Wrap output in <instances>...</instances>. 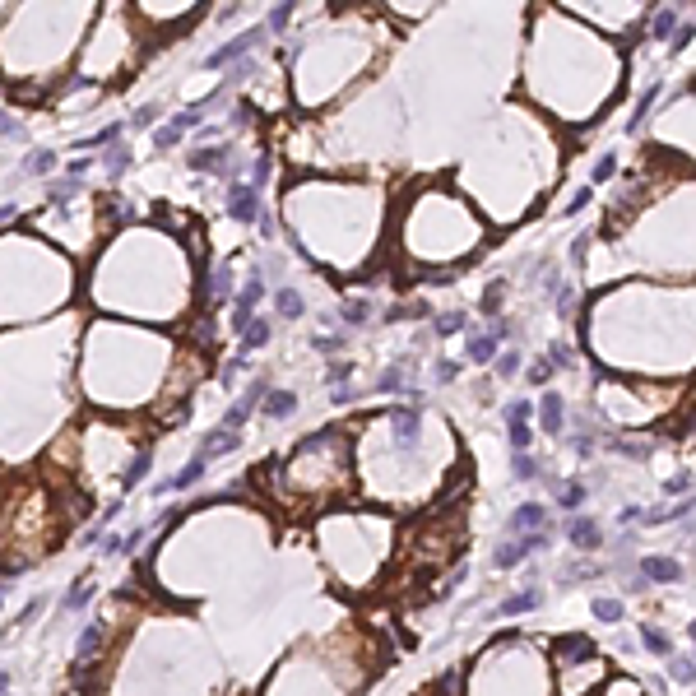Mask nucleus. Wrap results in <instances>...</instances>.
Here are the masks:
<instances>
[{"label": "nucleus", "mask_w": 696, "mask_h": 696, "mask_svg": "<svg viewBox=\"0 0 696 696\" xmlns=\"http://www.w3.org/2000/svg\"><path fill=\"white\" fill-rule=\"evenodd\" d=\"M255 204H260V195H255V186H237L228 195V209H232V219H242V223H251L255 219Z\"/></svg>", "instance_id": "f257e3e1"}, {"label": "nucleus", "mask_w": 696, "mask_h": 696, "mask_svg": "<svg viewBox=\"0 0 696 696\" xmlns=\"http://www.w3.org/2000/svg\"><path fill=\"white\" fill-rule=\"evenodd\" d=\"M530 404H511L506 409V422H511V446H515V451H525V446H530Z\"/></svg>", "instance_id": "f03ea898"}, {"label": "nucleus", "mask_w": 696, "mask_h": 696, "mask_svg": "<svg viewBox=\"0 0 696 696\" xmlns=\"http://www.w3.org/2000/svg\"><path fill=\"white\" fill-rule=\"evenodd\" d=\"M543 520H548V511H543L539 501H534V506H520L515 515H511V525H506V530H511V534H530V530H539Z\"/></svg>", "instance_id": "7ed1b4c3"}, {"label": "nucleus", "mask_w": 696, "mask_h": 696, "mask_svg": "<svg viewBox=\"0 0 696 696\" xmlns=\"http://www.w3.org/2000/svg\"><path fill=\"white\" fill-rule=\"evenodd\" d=\"M255 302H260V283H246V293L237 298V311H232V330H246V325H251Z\"/></svg>", "instance_id": "20e7f679"}, {"label": "nucleus", "mask_w": 696, "mask_h": 696, "mask_svg": "<svg viewBox=\"0 0 696 696\" xmlns=\"http://www.w3.org/2000/svg\"><path fill=\"white\" fill-rule=\"evenodd\" d=\"M641 571L650 575V580H664V585H668V580H678V575H683V566H678V562H668V557H645V562H641Z\"/></svg>", "instance_id": "39448f33"}, {"label": "nucleus", "mask_w": 696, "mask_h": 696, "mask_svg": "<svg viewBox=\"0 0 696 696\" xmlns=\"http://www.w3.org/2000/svg\"><path fill=\"white\" fill-rule=\"evenodd\" d=\"M566 539H571L575 548H594V543H599V530L590 525V520H571V525H566Z\"/></svg>", "instance_id": "423d86ee"}, {"label": "nucleus", "mask_w": 696, "mask_h": 696, "mask_svg": "<svg viewBox=\"0 0 696 696\" xmlns=\"http://www.w3.org/2000/svg\"><path fill=\"white\" fill-rule=\"evenodd\" d=\"M293 409H298V395H288V390H269L265 395V413H274V418H288Z\"/></svg>", "instance_id": "0eeeda50"}, {"label": "nucleus", "mask_w": 696, "mask_h": 696, "mask_svg": "<svg viewBox=\"0 0 696 696\" xmlns=\"http://www.w3.org/2000/svg\"><path fill=\"white\" fill-rule=\"evenodd\" d=\"M543 432H562V399L557 395L543 399Z\"/></svg>", "instance_id": "6e6552de"}, {"label": "nucleus", "mask_w": 696, "mask_h": 696, "mask_svg": "<svg viewBox=\"0 0 696 696\" xmlns=\"http://www.w3.org/2000/svg\"><path fill=\"white\" fill-rule=\"evenodd\" d=\"M200 474H204V460H190V464H186V469H181V474L172 478L167 487H172V492H181V487H190V483H195Z\"/></svg>", "instance_id": "1a4fd4ad"}, {"label": "nucleus", "mask_w": 696, "mask_h": 696, "mask_svg": "<svg viewBox=\"0 0 696 696\" xmlns=\"http://www.w3.org/2000/svg\"><path fill=\"white\" fill-rule=\"evenodd\" d=\"M251 42H255V33H246V37H237V42H232V47H223V51H214V66H223V61H232V56L251 51Z\"/></svg>", "instance_id": "9d476101"}, {"label": "nucleus", "mask_w": 696, "mask_h": 696, "mask_svg": "<svg viewBox=\"0 0 696 696\" xmlns=\"http://www.w3.org/2000/svg\"><path fill=\"white\" fill-rule=\"evenodd\" d=\"M641 641H645V650H650V654H668V650H673V645H668V636H664V631H654V627L641 631Z\"/></svg>", "instance_id": "9b49d317"}, {"label": "nucleus", "mask_w": 696, "mask_h": 696, "mask_svg": "<svg viewBox=\"0 0 696 696\" xmlns=\"http://www.w3.org/2000/svg\"><path fill=\"white\" fill-rule=\"evenodd\" d=\"M279 316H302V298L293 293V288H283V293H279Z\"/></svg>", "instance_id": "f8f14e48"}, {"label": "nucleus", "mask_w": 696, "mask_h": 696, "mask_svg": "<svg viewBox=\"0 0 696 696\" xmlns=\"http://www.w3.org/2000/svg\"><path fill=\"white\" fill-rule=\"evenodd\" d=\"M492 353H497V339H474L469 343V358H474V362H492Z\"/></svg>", "instance_id": "ddd939ff"}, {"label": "nucleus", "mask_w": 696, "mask_h": 696, "mask_svg": "<svg viewBox=\"0 0 696 696\" xmlns=\"http://www.w3.org/2000/svg\"><path fill=\"white\" fill-rule=\"evenodd\" d=\"M534 604H539V594L530 590V594H515L506 608H501V613H506V618H515V613H525V608H534Z\"/></svg>", "instance_id": "4468645a"}, {"label": "nucleus", "mask_w": 696, "mask_h": 696, "mask_svg": "<svg viewBox=\"0 0 696 696\" xmlns=\"http://www.w3.org/2000/svg\"><path fill=\"white\" fill-rule=\"evenodd\" d=\"M102 645V627H89L84 636H79V654H93Z\"/></svg>", "instance_id": "2eb2a0df"}, {"label": "nucleus", "mask_w": 696, "mask_h": 696, "mask_svg": "<svg viewBox=\"0 0 696 696\" xmlns=\"http://www.w3.org/2000/svg\"><path fill=\"white\" fill-rule=\"evenodd\" d=\"M585 654H590L585 641H562V659H566V664H571V659H585Z\"/></svg>", "instance_id": "dca6fc26"}, {"label": "nucleus", "mask_w": 696, "mask_h": 696, "mask_svg": "<svg viewBox=\"0 0 696 696\" xmlns=\"http://www.w3.org/2000/svg\"><path fill=\"white\" fill-rule=\"evenodd\" d=\"M195 167H200V172H219V149H204V154H195Z\"/></svg>", "instance_id": "f3484780"}, {"label": "nucleus", "mask_w": 696, "mask_h": 696, "mask_svg": "<svg viewBox=\"0 0 696 696\" xmlns=\"http://www.w3.org/2000/svg\"><path fill=\"white\" fill-rule=\"evenodd\" d=\"M557 501L575 511V506H580V501H585V487H575V483H571V487H562V497H557Z\"/></svg>", "instance_id": "a211bd4d"}, {"label": "nucleus", "mask_w": 696, "mask_h": 696, "mask_svg": "<svg viewBox=\"0 0 696 696\" xmlns=\"http://www.w3.org/2000/svg\"><path fill=\"white\" fill-rule=\"evenodd\" d=\"M515 474L520 478H539V464H534L530 455H515Z\"/></svg>", "instance_id": "6ab92c4d"}, {"label": "nucleus", "mask_w": 696, "mask_h": 696, "mask_svg": "<svg viewBox=\"0 0 696 696\" xmlns=\"http://www.w3.org/2000/svg\"><path fill=\"white\" fill-rule=\"evenodd\" d=\"M265 325H251V339H246V348H260V343H265Z\"/></svg>", "instance_id": "aec40b11"}, {"label": "nucleus", "mask_w": 696, "mask_h": 696, "mask_svg": "<svg viewBox=\"0 0 696 696\" xmlns=\"http://www.w3.org/2000/svg\"><path fill=\"white\" fill-rule=\"evenodd\" d=\"M51 163H56L51 154H37V158H33V172H51Z\"/></svg>", "instance_id": "412c9836"}, {"label": "nucleus", "mask_w": 696, "mask_h": 696, "mask_svg": "<svg viewBox=\"0 0 696 696\" xmlns=\"http://www.w3.org/2000/svg\"><path fill=\"white\" fill-rule=\"evenodd\" d=\"M0 687H5V673H0Z\"/></svg>", "instance_id": "4be33fe9"}]
</instances>
